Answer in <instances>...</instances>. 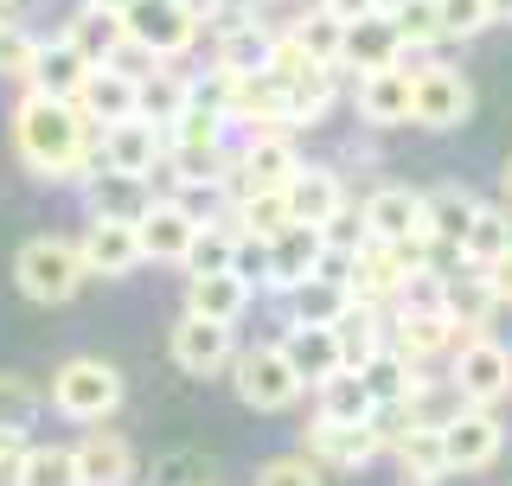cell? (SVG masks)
Returning a JSON list of instances; mask_svg holds the SVG:
<instances>
[{
  "instance_id": "1",
  "label": "cell",
  "mask_w": 512,
  "mask_h": 486,
  "mask_svg": "<svg viewBox=\"0 0 512 486\" xmlns=\"http://www.w3.org/2000/svg\"><path fill=\"white\" fill-rule=\"evenodd\" d=\"M13 154H20L32 180H90V173H103V135L84 122V109L39 90H26L13 103Z\"/></svg>"
},
{
  "instance_id": "2",
  "label": "cell",
  "mask_w": 512,
  "mask_h": 486,
  "mask_svg": "<svg viewBox=\"0 0 512 486\" xmlns=\"http://www.w3.org/2000/svg\"><path fill=\"white\" fill-rule=\"evenodd\" d=\"M122 397H128V384L109 359H64L52 371V391H45V403L77 429H103L122 410Z\"/></svg>"
},
{
  "instance_id": "3",
  "label": "cell",
  "mask_w": 512,
  "mask_h": 486,
  "mask_svg": "<svg viewBox=\"0 0 512 486\" xmlns=\"http://www.w3.org/2000/svg\"><path fill=\"white\" fill-rule=\"evenodd\" d=\"M84 275L90 269H84V256H77V237H32V243H20V256H13V282L39 307L71 301L77 288H84Z\"/></svg>"
},
{
  "instance_id": "4",
  "label": "cell",
  "mask_w": 512,
  "mask_h": 486,
  "mask_svg": "<svg viewBox=\"0 0 512 486\" xmlns=\"http://www.w3.org/2000/svg\"><path fill=\"white\" fill-rule=\"evenodd\" d=\"M416 275H423V243H378L372 237L365 250H352L346 288H352V301H365V307H397Z\"/></svg>"
},
{
  "instance_id": "5",
  "label": "cell",
  "mask_w": 512,
  "mask_h": 486,
  "mask_svg": "<svg viewBox=\"0 0 512 486\" xmlns=\"http://www.w3.org/2000/svg\"><path fill=\"white\" fill-rule=\"evenodd\" d=\"M448 384H455L461 403H480V410H500L512 397V346L500 333H474L448 352Z\"/></svg>"
},
{
  "instance_id": "6",
  "label": "cell",
  "mask_w": 512,
  "mask_h": 486,
  "mask_svg": "<svg viewBox=\"0 0 512 486\" xmlns=\"http://www.w3.org/2000/svg\"><path fill=\"white\" fill-rule=\"evenodd\" d=\"M231 391L244 397L250 410L282 416V410H295V403L308 397V384H301V371L288 365L282 346H244V352L231 359Z\"/></svg>"
},
{
  "instance_id": "7",
  "label": "cell",
  "mask_w": 512,
  "mask_h": 486,
  "mask_svg": "<svg viewBox=\"0 0 512 486\" xmlns=\"http://www.w3.org/2000/svg\"><path fill=\"white\" fill-rule=\"evenodd\" d=\"M308 167L301 160V141H295V128H250V141H244V154H231V199H244V192H282L295 173Z\"/></svg>"
},
{
  "instance_id": "8",
  "label": "cell",
  "mask_w": 512,
  "mask_h": 486,
  "mask_svg": "<svg viewBox=\"0 0 512 486\" xmlns=\"http://www.w3.org/2000/svg\"><path fill=\"white\" fill-rule=\"evenodd\" d=\"M442 455H448V474H487V467L506 455V423H500V410L461 403L455 416H442Z\"/></svg>"
},
{
  "instance_id": "9",
  "label": "cell",
  "mask_w": 512,
  "mask_h": 486,
  "mask_svg": "<svg viewBox=\"0 0 512 486\" xmlns=\"http://www.w3.org/2000/svg\"><path fill=\"white\" fill-rule=\"evenodd\" d=\"M384 346H391L397 359H410V365L429 371L436 359H448V352L461 346V327H455V314H448V307H391Z\"/></svg>"
},
{
  "instance_id": "10",
  "label": "cell",
  "mask_w": 512,
  "mask_h": 486,
  "mask_svg": "<svg viewBox=\"0 0 512 486\" xmlns=\"http://www.w3.org/2000/svg\"><path fill=\"white\" fill-rule=\"evenodd\" d=\"M167 352L186 378H218V371H231V359H237V327L205 320V314H180L173 333H167Z\"/></svg>"
},
{
  "instance_id": "11",
  "label": "cell",
  "mask_w": 512,
  "mask_h": 486,
  "mask_svg": "<svg viewBox=\"0 0 512 486\" xmlns=\"http://www.w3.org/2000/svg\"><path fill=\"white\" fill-rule=\"evenodd\" d=\"M416 71V122L423 128H461L474 116V84H468V71H455V64H442V58H429V64H410Z\"/></svg>"
},
{
  "instance_id": "12",
  "label": "cell",
  "mask_w": 512,
  "mask_h": 486,
  "mask_svg": "<svg viewBox=\"0 0 512 486\" xmlns=\"http://www.w3.org/2000/svg\"><path fill=\"white\" fill-rule=\"evenodd\" d=\"M199 32L205 26L192 20L180 0H135V7H128V39L148 45L160 64H180L192 45H199Z\"/></svg>"
},
{
  "instance_id": "13",
  "label": "cell",
  "mask_w": 512,
  "mask_h": 486,
  "mask_svg": "<svg viewBox=\"0 0 512 486\" xmlns=\"http://www.w3.org/2000/svg\"><path fill=\"white\" fill-rule=\"evenodd\" d=\"M365 231H372L378 243H429V205H423V192L416 186H397V180H384L365 192Z\"/></svg>"
},
{
  "instance_id": "14",
  "label": "cell",
  "mask_w": 512,
  "mask_h": 486,
  "mask_svg": "<svg viewBox=\"0 0 512 486\" xmlns=\"http://www.w3.org/2000/svg\"><path fill=\"white\" fill-rule=\"evenodd\" d=\"M378 455H384L378 423H327V416H314V423H308V461L314 467L359 474V467H372Z\"/></svg>"
},
{
  "instance_id": "15",
  "label": "cell",
  "mask_w": 512,
  "mask_h": 486,
  "mask_svg": "<svg viewBox=\"0 0 512 486\" xmlns=\"http://www.w3.org/2000/svg\"><path fill=\"white\" fill-rule=\"evenodd\" d=\"M199 212H192L186 199H148L135 212V237H141V256L148 263H180L192 250V237H199Z\"/></svg>"
},
{
  "instance_id": "16",
  "label": "cell",
  "mask_w": 512,
  "mask_h": 486,
  "mask_svg": "<svg viewBox=\"0 0 512 486\" xmlns=\"http://www.w3.org/2000/svg\"><path fill=\"white\" fill-rule=\"evenodd\" d=\"M352 109H359L365 128H404L416 122V71L410 64H391V71H372L352 84Z\"/></svg>"
},
{
  "instance_id": "17",
  "label": "cell",
  "mask_w": 512,
  "mask_h": 486,
  "mask_svg": "<svg viewBox=\"0 0 512 486\" xmlns=\"http://www.w3.org/2000/svg\"><path fill=\"white\" fill-rule=\"evenodd\" d=\"M391 64H410L404 39H397V20L391 13H365V20H346V45H340V71L352 77H372V71H391Z\"/></svg>"
},
{
  "instance_id": "18",
  "label": "cell",
  "mask_w": 512,
  "mask_h": 486,
  "mask_svg": "<svg viewBox=\"0 0 512 486\" xmlns=\"http://www.w3.org/2000/svg\"><path fill=\"white\" fill-rule=\"evenodd\" d=\"M77 256H84L90 275H135L148 256H141V237H135V218H90L84 237H77Z\"/></svg>"
},
{
  "instance_id": "19",
  "label": "cell",
  "mask_w": 512,
  "mask_h": 486,
  "mask_svg": "<svg viewBox=\"0 0 512 486\" xmlns=\"http://www.w3.org/2000/svg\"><path fill=\"white\" fill-rule=\"evenodd\" d=\"M90 71H96V64L77 52V45L64 39V32H52V39H39V52H32V64H26V90L77 103V90L90 84Z\"/></svg>"
},
{
  "instance_id": "20",
  "label": "cell",
  "mask_w": 512,
  "mask_h": 486,
  "mask_svg": "<svg viewBox=\"0 0 512 486\" xmlns=\"http://www.w3.org/2000/svg\"><path fill=\"white\" fill-rule=\"evenodd\" d=\"M167 160V135H160L154 122L128 116L116 128H103V167L109 173H128V180H148V173Z\"/></svg>"
},
{
  "instance_id": "21",
  "label": "cell",
  "mask_w": 512,
  "mask_h": 486,
  "mask_svg": "<svg viewBox=\"0 0 512 486\" xmlns=\"http://www.w3.org/2000/svg\"><path fill=\"white\" fill-rule=\"evenodd\" d=\"M282 199H288V218H295V224L320 231V224L340 212L352 192H346V180H340V167H314V160H308V167H301L295 180L282 186Z\"/></svg>"
},
{
  "instance_id": "22",
  "label": "cell",
  "mask_w": 512,
  "mask_h": 486,
  "mask_svg": "<svg viewBox=\"0 0 512 486\" xmlns=\"http://www.w3.org/2000/svg\"><path fill=\"white\" fill-rule=\"evenodd\" d=\"M320 263H327V243L308 224H288L282 237L263 243V282H276V288L308 282V275H320Z\"/></svg>"
},
{
  "instance_id": "23",
  "label": "cell",
  "mask_w": 512,
  "mask_h": 486,
  "mask_svg": "<svg viewBox=\"0 0 512 486\" xmlns=\"http://www.w3.org/2000/svg\"><path fill=\"white\" fill-rule=\"evenodd\" d=\"M256 301V282L244 269H224V275H192L186 282V314H205V320H224V327H237V320L250 314Z\"/></svg>"
},
{
  "instance_id": "24",
  "label": "cell",
  "mask_w": 512,
  "mask_h": 486,
  "mask_svg": "<svg viewBox=\"0 0 512 486\" xmlns=\"http://www.w3.org/2000/svg\"><path fill=\"white\" fill-rule=\"evenodd\" d=\"M77 486H128L135 480V448L109 429H84V442H71Z\"/></svg>"
},
{
  "instance_id": "25",
  "label": "cell",
  "mask_w": 512,
  "mask_h": 486,
  "mask_svg": "<svg viewBox=\"0 0 512 486\" xmlns=\"http://www.w3.org/2000/svg\"><path fill=\"white\" fill-rule=\"evenodd\" d=\"M135 103H141V84H135V77H122L116 64H96L90 84L77 90V109H84V122L96 128V135L116 128V122H128V116H135Z\"/></svg>"
},
{
  "instance_id": "26",
  "label": "cell",
  "mask_w": 512,
  "mask_h": 486,
  "mask_svg": "<svg viewBox=\"0 0 512 486\" xmlns=\"http://www.w3.org/2000/svg\"><path fill=\"white\" fill-rule=\"evenodd\" d=\"M282 301H288V327H340V314L352 307V288H346V275H308V282H295V288H282Z\"/></svg>"
},
{
  "instance_id": "27",
  "label": "cell",
  "mask_w": 512,
  "mask_h": 486,
  "mask_svg": "<svg viewBox=\"0 0 512 486\" xmlns=\"http://www.w3.org/2000/svg\"><path fill=\"white\" fill-rule=\"evenodd\" d=\"M64 39L77 45L90 64H109L128 45V13H116V7H96V0H84V7L64 20Z\"/></svg>"
},
{
  "instance_id": "28",
  "label": "cell",
  "mask_w": 512,
  "mask_h": 486,
  "mask_svg": "<svg viewBox=\"0 0 512 486\" xmlns=\"http://www.w3.org/2000/svg\"><path fill=\"white\" fill-rule=\"evenodd\" d=\"M384 455L397 461V474H404V480H429V486H442V480H448L442 423H410L404 435H391V442H384Z\"/></svg>"
},
{
  "instance_id": "29",
  "label": "cell",
  "mask_w": 512,
  "mask_h": 486,
  "mask_svg": "<svg viewBox=\"0 0 512 486\" xmlns=\"http://www.w3.org/2000/svg\"><path fill=\"white\" fill-rule=\"evenodd\" d=\"M167 173L180 192H212L231 180V154L224 141H167Z\"/></svg>"
},
{
  "instance_id": "30",
  "label": "cell",
  "mask_w": 512,
  "mask_h": 486,
  "mask_svg": "<svg viewBox=\"0 0 512 486\" xmlns=\"http://www.w3.org/2000/svg\"><path fill=\"white\" fill-rule=\"evenodd\" d=\"M282 352H288V365L301 371V384H327L333 371H346V352H340V333L333 327H288L282 339Z\"/></svg>"
},
{
  "instance_id": "31",
  "label": "cell",
  "mask_w": 512,
  "mask_h": 486,
  "mask_svg": "<svg viewBox=\"0 0 512 486\" xmlns=\"http://www.w3.org/2000/svg\"><path fill=\"white\" fill-rule=\"evenodd\" d=\"M314 403L320 410L314 416H327V423H378V403L372 391H365V378H359V365H346V371H333L327 384H314Z\"/></svg>"
},
{
  "instance_id": "32",
  "label": "cell",
  "mask_w": 512,
  "mask_h": 486,
  "mask_svg": "<svg viewBox=\"0 0 512 486\" xmlns=\"http://www.w3.org/2000/svg\"><path fill=\"white\" fill-rule=\"evenodd\" d=\"M224 224H231L244 243L263 250V243L282 237L295 218H288V199H282V192H244V199H231V218H224Z\"/></svg>"
},
{
  "instance_id": "33",
  "label": "cell",
  "mask_w": 512,
  "mask_h": 486,
  "mask_svg": "<svg viewBox=\"0 0 512 486\" xmlns=\"http://www.w3.org/2000/svg\"><path fill=\"white\" fill-rule=\"evenodd\" d=\"M186 109H192V77H167V64H160L154 77H141V103H135L141 122H154L160 135H173V122H180Z\"/></svg>"
},
{
  "instance_id": "34",
  "label": "cell",
  "mask_w": 512,
  "mask_h": 486,
  "mask_svg": "<svg viewBox=\"0 0 512 486\" xmlns=\"http://www.w3.org/2000/svg\"><path fill=\"white\" fill-rule=\"evenodd\" d=\"M237 256H244V237H237L231 224L205 218L199 237H192V250L180 256V269H186V282L192 275H224V269H237Z\"/></svg>"
},
{
  "instance_id": "35",
  "label": "cell",
  "mask_w": 512,
  "mask_h": 486,
  "mask_svg": "<svg viewBox=\"0 0 512 486\" xmlns=\"http://www.w3.org/2000/svg\"><path fill=\"white\" fill-rule=\"evenodd\" d=\"M288 39L308 52L320 71H340V45H346V20L340 13H327V7H308L295 26H288Z\"/></svg>"
},
{
  "instance_id": "36",
  "label": "cell",
  "mask_w": 512,
  "mask_h": 486,
  "mask_svg": "<svg viewBox=\"0 0 512 486\" xmlns=\"http://www.w3.org/2000/svg\"><path fill=\"white\" fill-rule=\"evenodd\" d=\"M423 205H429V243H461L480 212V199L468 186H436V192H423Z\"/></svg>"
},
{
  "instance_id": "37",
  "label": "cell",
  "mask_w": 512,
  "mask_h": 486,
  "mask_svg": "<svg viewBox=\"0 0 512 486\" xmlns=\"http://www.w3.org/2000/svg\"><path fill=\"white\" fill-rule=\"evenodd\" d=\"M384 327H391V320H384V307H365V301H352L346 314H340V352H346V365H365L372 359V352H384Z\"/></svg>"
},
{
  "instance_id": "38",
  "label": "cell",
  "mask_w": 512,
  "mask_h": 486,
  "mask_svg": "<svg viewBox=\"0 0 512 486\" xmlns=\"http://www.w3.org/2000/svg\"><path fill=\"white\" fill-rule=\"evenodd\" d=\"M461 250H468L474 269H487L493 256H506L512 250V212H506V205H480L474 224H468V237H461Z\"/></svg>"
},
{
  "instance_id": "39",
  "label": "cell",
  "mask_w": 512,
  "mask_h": 486,
  "mask_svg": "<svg viewBox=\"0 0 512 486\" xmlns=\"http://www.w3.org/2000/svg\"><path fill=\"white\" fill-rule=\"evenodd\" d=\"M39 384L20 378V371H0V435H32L39 423Z\"/></svg>"
},
{
  "instance_id": "40",
  "label": "cell",
  "mask_w": 512,
  "mask_h": 486,
  "mask_svg": "<svg viewBox=\"0 0 512 486\" xmlns=\"http://www.w3.org/2000/svg\"><path fill=\"white\" fill-rule=\"evenodd\" d=\"M282 103H288V128H308L320 122L333 109V71H314V77H301V84H282Z\"/></svg>"
},
{
  "instance_id": "41",
  "label": "cell",
  "mask_w": 512,
  "mask_h": 486,
  "mask_svg": "<svg viewBox=\"0 0 512 486\" xmlns=\"http://www.w3.org/2000/svg\"><path fill=\"white\" fill-rule=\"evenodd\" d=\"M20 486H77V461L64 442H32L26 448V467H20Z\"/></svg>"
},
{
  "instance_id": "42",
  "label": "cell",
  "mask_w": 512,
  "mask_h": 486,
  "mask_svg": "<svg viewBox=\"0 0 512 486\" xmlns=\"http://www.w3.org/2000/svg\"><path fill=\"white\" fill-rule=\"evenodd\" d=\"M391 20H397V39H404V52H429V45H442L436 0H404V7H391Z\"/></svg>"
},
{
  "instance_id": "43",
  "label": "cell",
  "mask_w": 512,
  "mask_h": 486,
  "mask_svg": "<svg viewBox=\"0 0 512 486\" xmlns=\"http://www.w3.org/2000/svg\"><path fill=\"white\" fill-rule=\"evenodd\" d=\"M320 243H327V256H352V250H365V243H372V231H365V205H359V199H346L340 212L320 224Z\"/></svg>"
},
{
  "instance_id": "44",
  "label": "cell",
  "mask_w": 512,
  "mask_h": 486,
  "mask_svg": "<svg viewBox=\"0 0 512 486\" xmlns=\"http://www.w3.org/2000/svg\"><path fill=\"white\" fill-rule=\"evenodd\" d=\"M442 39H480L493 26V0H436Z\"/></svg>"
},
{
  "instance_id": "45",
  "label": "cell",
  "mask_w": 512,
  "mask_h": 486,
  "mask_svg": "<svg viewBox=\"0 0 512 486\" xmlns=\"http://www.w3.org/2000/svg\"><path fill=\"white\" fill-rule=\"evenodd\" d=\"M250 486H320V467L308 455H276L250 474Z\"/></svg>"
},
{
  "instance_id": "46",
  "label": "cell",
  "mask_w": 512,
  "mask_h": 486,
  "mask_svg": "<svg viewBox=\"0 0 512 486\" xmlns=\"http://www.w3.org/2000/svg\"><path fill=\"white\" fill-rule=\"evenodd\" d=\"M32 52H39V39L26 26H0V77H26Z\"/></svg>"
},
{
  "instance_id": "47",
  "label": "cell",
  "mask_w": 512,
  "mask_h": 486,
  "mask_svg": "<svg viewBox=\"0 0 512 486\" xmlns=\"http://www.w3.org/2000/svg\"><path fill=\"white\" fill-rule=\"evenodd\" d=\"M26 448H32V435H0V486H20Z\"/></svg>"
},
{
  "instance_id": "48",
  "label": "cell",
  "mask_w": 512,
  "mask_h": 486,
  "mask_svg": "<svg viewBox=\"0 0 512 486\" xmlns=\"http://www.w3.org/2000/svg\"><path fill=\"white\" fill-rule=\"evenodd\" d=\"M480 282H487V295L500 301V307H512V250H506V256H493V263L480 269Z\"/></svg>"
},
{
  "instance_id": "49",
  "label": "cell",
  "mask_w": 512,
  "mask_h": 486,
  "mask_svg": "<svg viewBox=\"0 0 512 486\" xmlns=\"http://www.w3.org/2000/svg\"><path fill=\"white\" fill-rule=\"evenodd\" d=\"M180 7H186V13H192V20H199V26H218L231 0H180Z\"/></svg>"
},
{
  "instance_id": "50",
  "label": "cell",
  "mask_w": 512,
  "mask_h": 486,
  "mask_svg": "<svg viewBox=\"0 0 512 486\" xmlns=\"http://www.w3.org/2000/svg\"><path fill=\"white\" fill-rule=\"evenodd\" d=\"M327 13H340V20H365V13H378V0H320Z\"/></svg>"
},
{
  "instance_id": "51",
  "label": "cell",
  "mask_w": 512,
  "mask_h": 486,
  "mask_svg": "<svg viewBox=\"0 0 512 486\" xmlns=\"http://www.w3.org/2000/svg\"><path fill=\"white\" fill-rule=\"evenodd\" d=\"M500 205H506V212H512V154L500 160Z\"/></svg>"
},
{
  "instance_id": "52",
  "label": "cell",
  "mask_w": 512,
  "mask_h": 486,
  "mask_svg": "<svg viewBox=\"0 0 512 486\" xmlns=\"http://www.w3.org/2000/svg\"><path fill=\"white\" fill-rule=\"evenodd\" d=\"M20 13H26V0H0V26H20Z\"/></svg>"
},
{
  "instance_id": "53",
  "label": "cell",
  "mask_w": 512,
  "mask_h": 486,
  "mask_svg": "<svg viewBox=\"0 0 512 486\" xmlns=\"http://www.w3.org/2000/svg\"><path fill=\"white\" fill-rule=\"evenodd\" d=\"M493 26H512V0H493Z\"/></svg>"
},
{
  "instance_id": "54",
  "label": "cell",
  "mask_w": 512,
  "mask_h": 486,
  "mask_svg": "<svg viewBox=\"0 0 512 486\" xmlns=\"http://www.w3.org/2000/svg\"><path fill=\"white\" fill-rule=\"evenodd\" d=\"M96 7H116V13H128V7H135V0H96Z\"/></svg>"
},
{
  "instance_id": "55",
  "label": "cell",
  "mask_w": 512,
  "mask_h": 486,
  "mask_svg": "<svg viewBox=\"0 0 512 486\" xmlns=\"http://www.w3.org/2000/svg\"><path fill=\"white\" fill-rule=\"evenodd\" d=\"M378 7H384V13H391V7H404V0H378Z\"/></svg>"
}]
</instances>
